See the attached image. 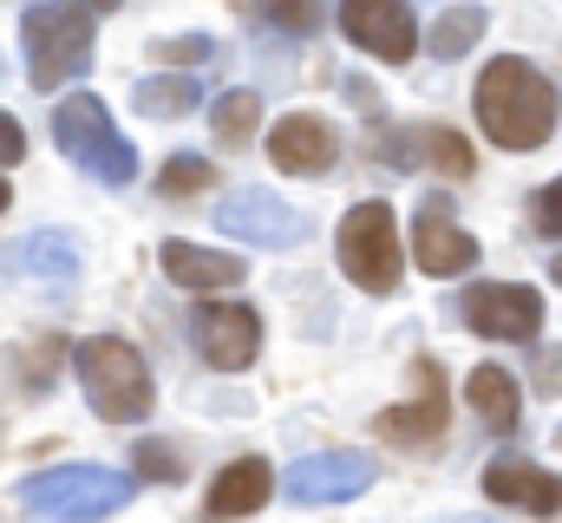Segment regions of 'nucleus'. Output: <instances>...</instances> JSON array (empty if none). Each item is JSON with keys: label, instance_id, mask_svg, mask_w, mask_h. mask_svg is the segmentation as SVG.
<instances>
[{"label": "nucleus", "instance_id": "9", "mask_svg": "<svg viewBox=\"0 0 562 523\" xmlns=\"http://www.w3.org/2000/svg\"><path fill=\"white\" fill-rule=\"evenodd\" d=\"M458 314H464V327L484 334V341H537L550 308H543V294L524 288V281H484V288H471V294L458 301Z\"/></svg>", "mask_w": 562, "mask_h": 523}, {"label": "nucleus", "instance_id": "10", "mask_svg": "<svg viewBox=\"0 0 562 523\" xmlns=\"http://www.w3.org/2000/svg\"><path fill=\"white\" fill-rule=\"evenodd\" d=\"M190 341H196V354L210 367L236 374V367H249L262 354V314L249 301H203L190 314Z\"/></svg>", "mask_w": 562, "mask_h": 523}, {"label": "nucleus", "instance_id": "1", "mask_svg": "<svg viewBox=\"0 0 562 523\" xmlns=\"http://www.w3.org/2000/svg\"><path fill=\"white\" fill-rule=\"evenodd\" d=\"M557 86L530 66V59H517V53H504V59H491L484 66V79H477V125L491 144H504V151H537V144H550L557 137Z\"/></svg>", "mask_w": 562, "mask_h": 523}, {"label": "nucleus", "instance_id": "6", "mask_svg": "<svg viewBox=\"0 0 562 523\" xmlns=\"http://www.w3.org/2000/svg\"><path fill=\"white\" fill-rule=\"evenodd\" d=\"M340 268L353 288L367 294H393L400 288V230L386 203H353L340 223Z\"/></svg>", "mask_w": 562, "mask_h": 523}, {"label": "nucleus", "instance_id": "18", "mask_svg": "<svg viewBox=\"0 0 562 523\" xmlns=\"http://www.w3.org/2000/svg\"><path fill=\"white\" fill-rule=\"evenodd\" d=\"M7 275H46V281H72L79 275V236L66 230H40L26 243L7 249Z\"/></svg>", "mask_w": 562, "mask_h": 523}, {"label": "nucleus", "instance_id": "5", "mask_svg": "<svg viewBox=\"0 0 562 523\" xmlns=\"http://www.w3.org/2000/svg\"><path fill=\"white\" fill-rule=\"evenodd\" d=\"M125 498H132V478L105 471V465H59V471H40L20 485V504L53 523H99L125 511Z\"/></svg>", "mask_w": 562, "mask_h": 523}, {"label": "nucleus", "instance_id": "12", "mask_svg": "<svg viewBox=\"0 0 562 523\" xmlns=\"http://www.w3.org/2000/svg\"><path fill=\"white\" fill-rule=\"evenodd\" d=\"M413 256H419L425 275H464L477 262V236L451 216L445 197H425L419 216H413Z\"/></svg>", "mask_w": 562, "mask_h": 523}, {"label": "nucleus", "instance_id": "33", "mask_svg": "<svg viewBox=\"0 0 562 523\" xmlns=\"http://www.w3.org/2000/svg\"><path fill=\"white\" fill-rule=\"evenodd\" d=\"M550 275H557V288H562V256H557V262H550Z\"/></svg>", "mask_w": 562, "mask_h": 523}, {"label": "nucleus", "instance_id": "28", "mask_svg": "<svg viewBox=\"0 0 562 523\" xmlns=\"http://www.w3.org/2000/svg\"><path fill=\"white\" fill-rule=\"evenodd\" d=\"M157 53H164L170 66H177V59H183V66H196V59H210V40H203V33H183V40H164Z\"/></svg>", "mask_w": 562, "mask_h": 523}, {"label": "nucleus", "instance_id": "8", "mask_svg": "<svg viewBox=\"0 0 562 523\" xmlns=\"http://www.w3.org/2000/svg\"><path fill=\"white\" fill-rule=\"evenodd\" d=\"M373 478H380L373 452H353V445H340V452L294 458V465L281 471V491H288L294 504H347V498L373 491Z\"/></svg>", "mask_w": 562, "mask_h": 523}, {"label": "nucleus", "instance_id": "34", "mask_svg": "<svg viewBox=\"0 0 562 523\" xmlns=\"http://www.w3.org/2000/svg\"><path fill=\"white\" fill-rule=\"evenodd\" d=\"M451 523H471V518H451Z\"/></svg>", "mask_w": 562, "mask_h": 523}, {"label": "nucleus", "instance_id": "19", "mask_svg": "<svg viewBox=\"0 0 562 523\" xmlns=\"http://www.w3.org/2000/svg\"><path fill=\"white\" fill-rule=\"evenodd\" d=\"M464 399H471V412H477L491 432H517V380H510L504 367H477V374L464 380Z\"/></svg>", "mask_w": 562, "mask_h": 523}, {"label": "nucleus", "instance_id": "17", "mask_svg": "<svg viewBox=\"0 0 562 523\" xmlns=\"http://www.w3.org/2000/svg\"><path fill=\"white\" fill-rule=\"evenodd\" d=\"M276 498V465L269 458H236L216 485H210V518L229 523V518H249Z\"/></svg>", "mask_w": 562, "mask_h": 523}, {"label": "nucleus", "instance_id": "13", "mask_svg": "<svg viewBox=\"0 0 562 523\" xmlns=\"http://www.w3.org/2000/svg\"><path fill=\"white\" fill-rule=\"evenodd\" d=\"M380 438L386 445H406V452L445 438V380H438V360H419V392L380 412Z\"/></svg>", "mask_w": 562, "mask_h": 523}, {"label": "nucleus", "instance_id": "20", "mask_svg": "<svg viewBox=\"0 0 562 523\" xmlns=\"http://www.w3.org/2000/svg\"><path fill=\"white\" fill-rule=\"evenodd\" d=\"M138 112L144 119H183V112H196L203 105V92H196V79H183V73H157V79H138Z\"/></svg>", "mask_w": 562, "mask_h": 523}, {"label": "nucleus", "instance_id": "22", "mask_svg": "<svg viewBox=\"0 0 562 523\" xmlns=\"http://www.w3.org/2000/svg\"><path fill=\"white\" fill-rule=\"evenodd\" d=\"M256 119H262V99H256V92H223L216 112H210V125H216L223 144H243V137L256 131Z\"/></svg>", "mask_w": 562, "mask_h": 523}, {"label": "nucleus", "instance_id": "30", "mask_svg": "<svg viewBox=\"0 0 562 523\" xmlns=\"http://www.w3.org/2000/svg\"><path fill=\"white\" fill-rule=\"evenodd\" d=\"M537 392H562V347L537 354Z\"/></svg>", "mask_w": 562, "mask_h": 523}, {"label": "nucleus", "instance_id": "23", "mask_svg": "<svg viewBox=\"0 0 562 523\" xmlns=\"http://www.w3.org/2000/svg\"><path fill=\"white\" fill-rule=\"evenodd\" d=\"M210 157H196V151H177L170 164H164V177H157V190L164 197H196V190H210Z\"/></svg>", "mask_w": 562, "mask_h": 523}, {"label": "nucleus", "instance_id": "16", "mask_svg": "<svg viewBox=\"0 0 562 523\" xmlns=\"http://www.w3.org/2000/svg\"><path fill=\"white\" fill-rule=\"evenodd\" d=\"M157 262H164V275H170L177 288H203V294L236 288V281L249 275V262L223 256V249H203V243H164V249H157Z\"/></svg>", "mask_w": 562, "mask_h": 523}, {"label": "nucleus", "instance_id": "15", "mask_svg": "<svg viewBox=\"0 0 562 523\" xmlns=\"http://www.w3.org/2000/svg\"><path fill=\"white\" fill-rule=\"evenodd\" d=\"M484 498L491 504H517L530 518H557L562 511V478L530 465V458H491L484 465Z\"/></svg>", "mask_w": 562, "mask_h": 523}, {"label": "nucleus", "instance_id": "7", "mask_svg": "<svg viewBox=\"0 0 562 523\" xmlns=\"http://www.w3.org/2000/svg\"><path fill=\"white\" fill-rule=\"evenodd\" d=\"M216 230H223V236H236V243H256V249H294V243H307V236H314L307 210L281 203L276 190H262V183L229 190V197H223V210H216Z\"/></svg>", "mask_w": 562, "mask_h": 523}, {"label": "nucleus", "instance_id": "4", "mask_svg": "<svg viewBox=\"0 0 562 523\" xmlns=\"http://www.w3.org/2000/svg\"><path fill=\"white\" fill-rule=\"evenodd\" d=\"M53 137H59V151H66L92 183L125 190V183L138 177V151H132V137L112 125L105 99H92V92H72V99L53 105Z\"/></svg>", "mask_w": 562, "mask_h": 523}, {"label": "nucleus", "instance_id": "25", "mask_svg": "<svg viewBox=\"0 0 562 523\" xmlns=\"http://www.w3.org/2000/svg\"><path fill=\"white\" fill-rule=\"evenodd\" d=\"M419 144L431 151V164H445V177H471V144L458 137V131H419Z\"/></svg>", "mask_w": 562, "mask_h": 523}, {"label": "nucleus", "instance_id": "21", "mask_svg": "<svg viewBox=\"0 0 562 523\" xmlns=\"http://www.w3.org/2000/svg\"><path fill=\"white\" fill-rule=\"evenodd\" d=\"M477 40H484V7H445V13L431 20V33H425L431 59H464Z\"/></svg>", "mask_w": 562, "mask_h": 523}, {"label": "nucleus", "instance_id": "31", "mask_svg": "<svg viewBox=\"0 0 562 523\" xmlns=\"http://www.w3.org/2000/svg\"><path fill=\"white\" fill-rule=\"evenodd\" d=\"M86 7H92V13H99V7H125V0H86Z\"/></svg>", "mask_w": 562, "mask_h": 523}, {"label": "nucleus", "instance_id": "14", "mask_svg": "<svg viewBox=\"0 0 562 523\" xmlns=\"http://www.w3.org/2000/svg\"><path fill=\"white\" fill-rule=\"evenodd\" d=\"M334 157H340V137L314 112H288L269 131V164H281L288 177H321V170H334Z\"/></svg>", "mask_w": 562, "mask_h": 523}, {"label": "nucleus", "instance_id": "26", "mask_svg": "<svg viewBox=\"0 0 562 523\" xmlns=\"http://www.w3.org/2000/svg\"><path fill=\"white\" fill-rule=\"evenodd\" d=\"M138 471L150 485H183V458H177V445H164V438H144L138 445Z\"/></svg>", "mask_w": 562, "mask_h": 523}, {"label": "nucleus", "instance_id": "3", "mask_svg": "<svg viewBox=\"0 0 562 523\" xmlns=\"http://www.w3.org/2000/svg\"><path fill=\"white\" fill-rule=\"evenodd\" d=\"M72 374H79V392H86V405L99 412V419H112V425H132V419H150V367H144V354L132 341H119V334H92V341H79L72 347Z\"/></svg>", "mask_w": 562, "mask_h": 523}, {"label": "nucleus", "instance_id": "11", "mask_svg": "<svg viewBox=\"0 0 562 523\" xmlns=\"http://www.w3.org/2000/svg\"><path fill=\"white\" fill-rule=\"evenodd\" d=\"M340 26H347V40H353L360 53H373V59H386V66L413 59V46H419L413 0H340Z\"/></svg>", "mask_w": 562, "mask_h": 523}, {"label": "nucleus", "instance_id": "2", "mask_svg": "<svg viewBox=\"0 0 562 523\" xmlns=\"http://www.w3.org/2000/svg\"><path fill=\"white\" fill-rule=\"evenodd\" d=\"M92 40H99V13L86 0H33L20 13V53H26V79L40 92H59L66 79H79L92 66Z\"/></svg>", "mask_w": 562, "mask_h": 523}, {"label": "nucleus", "instance_id": "24", "mask_svg": "<svg viewBox=\"0 0 562 523\" xmlns=\"http://www.w3.org/2000/svg\"><path fill=\"white\" fill-rule=\"evenodd\" d=\"M262 20L281 33H314L327 20V0H262Z\"/></svg>", "mask_w": 562, "mask_h": 523}, {"label": "nucleus", "instance_id": "32", "mask_svg": "<svg viewBox=\"0 0 562 523\" xmlns=\"http://www.w3.org/2000/svg\"><path fill=\"white\" fill-rule=\"evenodd\" d=\"M7 203H13V190H7V177H0V210H7Z\"/></svg>", "mask_w": 562, "mask_h": 523}, {"label": "nucleus", "instance_id": "27", "mask_svg": "<svg viewBox=\"0 0 562 523\" xmlns=\"http://www.w3.org/2000/svg\"><path fill=\"white\" fill-rule=\"evenodd\" d=\"M537 230L543 236H562V177L550 190H537Z\"/></svg>", "mask_w": 562, "mask_h": 523}, {"label": "nucleus", "instance_id": "29", "mask_svg": "<svg viewBox=\"0 0 562 523\" xmlns=\"http://www.w3.org/2000/svg\"><path fill=\"white\" fill-rule=\"evenodd\" d=\"M20 157H26V131H20V119L0 112V164H20Z\"/></svg>", "mask_w": 562, "mask_h": 523}]
</instances>
